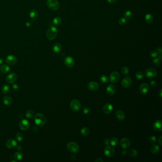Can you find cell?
Returning <instances> with one entry per match:
<instances>
[{
	"mask_svg": "<svg viewBox=\"0 0 162 162\" xmlns=\"http://www.w3.org/2000/svg\"><path fill=\"white\" fill-rule=\"evenodd\" d=\"M157 75V71L154 69L149 68L145 70V75L148 78H153L155 77Z\"/></svg>",
	"mask_w": 162,
	"mask_h": 162,
	"instance_id": "11",
	"label": "cell"
},
{
	"mask_svg": "<svg viewBox=\"0 0 162 162\" xmlns=\"http://www.w3.org/2000/svg\"><path fill=\"white\" fill-rule=\"evenodd\" d=\"M109 143L112 146H116L118 144V140L115 138H113L109 140Z\"/></svg>",
	"mask_w": 162,
	"mask_h": 162,
	"instance_id": "38",
	"label": "cell"
},
{
	"mask_svg": "<svg viewBox=\"0 0 162 162\" xmlns=\"http://www.w3.org/2000/svg\"><path fill=\"white\" fill-rule=\"evenodd\" d=\"M15 138H16V139L17 141H18L19 142H21V141L23 140V135L21 133H17Z\"/></svg>",
	"mask_w": 162,
	"mask_h": 162,
	"instance_id": "39",
	"label": "cell"
},
{
	"mask_svg": "<svg viewBox=\"0 0 162 162\" xmlns=\"http://www.w3.org/2000/svg\"><path fill=\"white\" fill-rule=\"evenodd\" d=\"M132 84V79L129 77L124 78L122 81V85L125 88H129Z\"/></svg>",
	"mask_w": 162,
	"mask_h": 162,
	"instance_id": "13",
	"label": "cell"
},
{
	"mask_svg": "<svg viewBox=\"0 0 162 162\" xmlns=\"http://www.w3.org/2000/svg\"><path fill=\"white\" fill-rule=\"evenodd\" d=\"M17 74L15 73H11L8 75L6 77V81L9 83V84H12L14 83L16 80L17 79Z\"/></svg>",
	"mask_w": 162,
	"mask_h": 162,
	"instance_id": "7",
	"label": "cell"
},
{
	"mask_svg": "<svg viewBox=\"0 0 162 162\" xmlns=\"http://www.w3.org/2000/svg\"><path fill=\"white\" fill-rule=\"evenodd\" d=\"M159 54L156 50H152L149 53L150 56L152 58H156L157 57L159 56Z\"/></svg>",
	"mask_w": 162,
	"mask_h": 162,
	"instance_id": "35",
	"label": "cell"
},
{
	"mask_svg": "<svg viewBox=\"0 0 162 162\" xmlns=\"http://www.w3.org/2000/svg\"><path fill=\"white\" fill-rule=\"evenodd\" d=\"M100 81L103 83H107L108 81V78L107 76L105 75H102L100 78Z\"/></svg>",
	"mask_w": 162,
	"mask_h": 162,
	"instance_id": "37",
	"label": "cell"
},
{
	"mask_svg": "<svg viewBox=\"0 0 162 162\" xmlns=\"http://www.w3.org/2000/svg\"><path fill=\"white\" fill-rule=\"evenodd\" d=\"M17 149L18 151H22L23 150V147L21 145H18L17 146Z\"/></svg>",
	"mask_w": 162,
	"mask_h": 162,
	"instance_id": "50",
	"label": "cell"
},
{
	"mask_svg": "<svg viewBox=\"0 0 162 162\" xmlns=\"http://www.w3.org/2000/svg\"><path fill=\"white\" fill-rule=\"evenodd\" d=\"M124 17L126 19L130 20L133 17V13L130 11H126L124 13Z\"/></svg>",
	"mask_w": 162,
	"mask_h": 162,
	"instance_id": "32",
	"label": "cell"
},
{
	"mask_svg": "<svg viewBox=\"0 0 162 162\" xmlns=\"http://www.w3.org/2000/svg\"><path fill=\"white\" fill-rule=\"evenodd\" d=\"M67 149L68 150L73 153H76L79 151V146L74 142H70L67 144Z\"/></svg>",
	"mask_w": 162,
	"mask_h": 162,
	"instance_id": "4",
	"label": "cell"
},
{
	"mask_svg": "<svg viewBox=\"0 0 162 162\" xmlns=\"http://www.w3.org/2000/svg\"><path fill=\"white\" fill-rule=\"evenodd\" d=\"M98 87H99L98 84L95 81L90 82L88 84L89 89L90 90H92V91H94V90H97L98 89Z\"/></svg>",
	"mask_w": 162,
	"mask_h": 162,
	"instance_id": "19",
	"label": "cell"
},
{
	"mask_svg": "<svg viewBox=\"0 0 162 162\" xmlns=\"http://www.w3.org/2000/svg\"><path fill=\"white\" fill-rule=\"evenodd\" d=\"M115 153V150L114 148L111 146H107L104 149L105 155L108 157L113 156Z\"/></svg>",
	"mask_w": 162,
	"mask_h": 162,
	"instance_id": "8",
	"label": "cell"
},
{
	"mask_svg": "<svg viewBox=\"0 0 162 162\" xmlns=\"http://www.w3.org/2000/svg\"><path fill=\"white\" fill-rule=\"evenodd\" d=\"M128 154V155H129L130 156L132 157H135L136 156H137L138 155V152L136 150L132 149H130L127 153Z\"/></svg>",
	"mask_w": 162,
	"mask_h": 162,
	"instance_id": "33",
	"label": "cell"
},
{
	"mask_svg": "<svg viewBox=\"0 0 162 162\" xmlns=\"http://www.w3.org/2000/svg\"><path fill=\"white\" fill-rule=\"evenodd\" d=\"M159 95L161 97L162 96V90H160V91H159Z\"/></svg>",
	"mask_w": 162,
	"mask_h": 162,
	"instance_id": "56",
	"label": "cell"
},
{
	"mask_svg": "<svg viewBox=\"0 0 162 162\" xmlns=\"http://www.w3.org/2000/svg\"><path fill=\"white\" fill-rule=\"evenodd\" d=\"M119 23L121 25H123L124 24H125L126 22V20L125 18H121L119 20Z\"/></svg>",
	"mask_w": 162,
	"mask_h": 162,
	"instance_id": "42",
	"label": "cell"
},
{
	"mask_svg": "<svg viewBox=\"0 0 162 162\" xmlns=\"http://www.w3.org/2000/svg\"><path fill=\"white\" fill-rule=\"evenodd\" d=\"M154 129L158 132H160L162 130V122L161 120H157L155 121L153 125Z\"/></svg>",
	"mask_w": 162,
	"mask_h": 162,
	"instance_id": "16",
	"label": "cell"
},
{
	"mask_svg": "<svg viewBox=\"0 0 162 162\" xmlns=\"http://www.w3.org/2000/svg\"><path fill=\"white\" fill-rule=\"evenodd\" d=\"M3 61H4L3 59L2 58H0V65L1 64L3 63Z\"/></svg>",
	"mask_w": 162,
	"mask_h": 162,
	"instance_id": "55",
	"label": "cell"
},
{
	"mask_svg": "<svg viewBox=\"0 0 162 162\" xmlns=\"http://www.w3.org/2000/svg\"><path fill=\"white\" fill-rule=\"evenodd\" d=\"M116 117L119 121H123L125 118V115L121 110H118L116 112Z\"/></svg>",
	"mask_w": 162,
	"mask_h": 162,
	"instance_id": "22",
	"label": "cell"
},
{
	"mask_svg": "<svg viewBox=\"0 0 162 162\" xmlns=\"http://www.w3.org/2000/svg\"><path fill=\"white\" fill-rule=\"evenodd\" d=\"M157 84V83L155 81V80H152L150 82V85L152 86V87H154V86H156Z\"/></svg>",
	"mask_w": 162,
	"mask_h": 162,
	"instance_id": "46",
	"label": "cell"
},
{
	"mask_svg": "<svg viewBox=\"0 0 162 162\" xmlns=\"http://www.w3.org/2000/svg\"><path fill=\"white\" fill-rule=\"evenodd\" d=\"M10 91V87L8 85H3L1 87V91L4 94H7Z\"/></svg>",
	"mask_w": 162,
	"mask_h": 162,
	"instance_id": "30",
	"label": "cell"
},
{
	"mask_svg": "<svg viewBox=\"0 0 162 162\" xmlns=\"http://www.w3.org/2000/svg\"><path fill=\"white\" fill-rule=\"evenodd\" d=\"M116 87L112 85V84H109L108 85L107 88V92L108 95H112L115 94L116 92Z\"/></svg>",
	"mask_w": 162,
	"mask_h": 162,
	"instance_id": "20",
	"label": "cell"
},
{
	"mask_svg": "<svg viewBox=\"0 0 162 162\" xmlns=\"http://www.w3.org/2000/svg\"><path fill=\"white\" fill-rule=\"evenodd\" d=\"M162 55H159L157 57L155 58V59H154L153 60L154 64L156 66H158L160 64L161 60H162Z\"/></svg>",
	"mask_w": 162,
	"mask_h": 162,
	"instance_id": "29",
	"label": "cell"
},
{
	"mask_svg": "<svg viewBox=\"0 0 162 162\" xmlns=\"http://www.w3.org/2000/svg\"><path fill=\"white\" fill-rule=\"evenodd\" d=\"M110 143H109V140H108V139H106L105 140V144H107V145H108Z\"/></svg>",
	"mask_w": 162,
	"mask_h": 162,
	"instance_id": "53",
	"label": "cell"
},
{
	"mask_svg": "<svg viewBox=\"0 0 162 162\" xmlns=\"http://www.w3.org/2000/svg\"><path fill=\"white\" fill-rule=\"evenodd\" d=\"M96 162H103V160H102L100 158H97L96 160Z\"/></svg>",
	"mask_w": 162,
	"mask_h": 162,
	"instance_id": "54",
	"label": "cell"
},
{
	"mask_svg": "<svg viewBox=\"0 0 162 162\" xmlns=\"http://www.w3.org/2000/svg\"><path fill=\"white\" fill-rule=\"evenodd\" d=\"M47 4L48 7L52 11H57L60 8V3L57 0H48Z\"/></svg>",
	"mask_w": 162,
	"mask_h": 162,
	"instance_id": "3",
	"label": "cell"
},
{
	"mask_svg": "<svg viewBox=\"0 0 162 162\" xmlns=\"http://www.w3.org/2000/svg\"><path fill=\"white\" fill-rule=\"evenodd\" d=\"M149 88L148 85L146 83L142 84L139 88V91L142 94H145L148 92Z\"/></svg>",
	"mask_w": 162,
	"mask_h": 162,
	"instance_id": "17",
	"label": "cell"
},
{
	"mask_svg": "<svg viewBox=\"0 0 162 162\" xmlns=\"http://www.w3.org/2000/svg\"><path fill=\"white\" fill-rule=\"evenodd\" d=\"M70 107L73 111H78L81 108V104L79 100L77 99H73L70 103Z\"/></svg>",
	"mask_w": 162,
	"mask_h": 162,
	"instance_id": "5",
	"label": "cell"
},
{
	"mask_svg": "<svg viewBox=\"0 0 162 162\" xmlns=\"http://www.w3.org/2000/svg\"><path fill=\"white\" fill-rule=\"evenodd\" d=\"M61 50V45L60 43L55 44L52 47V50L55 53H59Z\"/></svg>",
	"mask_w": 162,
	"mask_h": 162,
	"instance_id": "24",
	"label": "cell"
},
{
	"mask_svg": "<svg viewBox=\"0 0 162 162\" xmlns=\"http://www.w3.org/2000/svg\"><path fill=\"white\" fill-rule=\"evenodd\" d=\"M149 140L151 143H156V138L155 136H152L149 138Z\"/></svg>",
	"mask_w": 162,
	"mask_h": 162,
	"instance_id": "44",
	"label": "cell"
},
{
	"mask_svg": "<svg viewBox=\"0 0 162 162\" xmlns=\"http://www.w3.org/2000/svg\"><path fill=\"white\" fill-rule=\"evenodd\" d=\"M23 155L22 153L20 152H16L14 154V158L17 160H21L23 158Z\"/></svg>",
	"mask_w": 162,
	"mask_h": 162,
	"instance_id": "34",
	"label": "cell"
},
{
	"mask_svg": "<svg viewBox=\"0 0 162 162\" xmlns=\"http://www.w3.org/2000/svg\"><path fill=\"white\" fill-rule=\"evenodd\" d=\"M136 78L138 79H141L144 77L143 73L141 71H138L136 74Z\"/></svg>",
	"mask_w": 162,
	"mask_h": 162,
	"instance_id": "40",
	"label": "cell"
},
{
	"mask_svg": "<svg viewBox=\"0 0 162 162\" xmlns=\"http://www.w3.org/2000/svg\"><path fill=\"white\" fill-rule=\"evenodd\" d=\"M34 122L39 126H43L46 123L45 116L42 113H38L34 116Z\"/></svg>",
	"mask_w": 162,
	"mask_h": 162,
	"instance_id": "2",
	"label": "cell"
},
{
	"mask_svg": "<svg viewBox=\"0 0 162 162\" xmlns=\"http://www.w3.org/2000/svg\"><path fill=\"white\" fill-rule=\"evenodd\" d=\"M83 112L84 114H87L90 113V108L88 107H84L83 108Z\"/></svg>",
	"mask_w": 162,
	"mask_h": 162,
	"instance_id": "43",
	"label": "cell"
},
{
	"mask_svg": "<svg viewBox=\"0 0 162 162\" xmlns=\"http://www.w3.org/2000/svg\"><path fill=\"white\" fill-rule=\"evenodd\" d=\"M110 80L113 83H115L118 81L120 78V75L117 71H113L110 75Z\"/></svg>",
	"mask_w": 162,
	"mask_h": 162,
	"instance_id": "10",
	"label": "cell"
},
{
	"mask_svg": "<svg viewBox=\"0 0 162 162\" xmlns=\"http://www.w3.org/2000/svg\"><path fill=\"white\" fill-rule=\"evenodd\" d=\"M34 112L32 109H29L26 112V116L28 118H30L34 116Z\"/></svg>",
	"mask_w": 162,
	"mask_h": 162,
	"instance_id": "36",
	"label": "cell"
},
{
	"mask_svg": "<svg viewBox=\"0 0 162 162\" xmlns=\"http://www.w3.org/2000/svg\"><path fill=\"white\" fill-rule=\"evenodd\" d=\"M0 71L4 74H6L8 73L10 70V68L9 66L7 65H2L0 67Z\"/></svg>",
	"mask_w": 162,
	"mask_h": 162,
	"instance_id": "27",
	"label": "cell"
},
{
	"mask_svg": "<svg viewBox=\"0 0 162 162\" xmlns=\"http://www.w3.org/2000/svg\"><path fill=\"white\" fill-rule=\"evenodd\" d=\"M156 50L157 51V52H158V53H159V55H161L162 54V50L161 48H158Z\"/></svg>",
	"mask_w": 162,
	"mask_h": 162,
	"instance_id": "48",
	"label": "cell"
},
{
	"mask_svg": "<svg viewBox=\"0 0 162 162\" xmlns=\"http://www.w3.org/2000/svg\"><path fill=\"white\" fill-rule=\"evenodd\" d=\"M120 145L123 148L127 149L130 147L131 143L129 140L128 138H123L121 139L120 141Z\"/></svg>",
	"mask_w": 162,
	"mask_h": 162,
	"instance_id": "14",
	"label": "cell"
},
{
	"mask_svg": "<svg viewBox=\"0 0 162 162\" xmlns=\"http://www.w3.org/2000/svg\"><path fill=\"white\" fill-rule=\"evenodd\" d=\"M12 89L14 91H18L19 90V87L17 84H14L12 85Z\"/></svg>",
	"mask_w": 162,
	"mask_h": 162,
	"instance_id": "45",
	"label": "cell"
},
{
	"mask_svg": "<svg viewBox=\"0 0 162 162\" xmlns=\"http://www.w3.org/2000/svg\"><path fill=\"white\" fill-rule=\"evenodd\" d=\"M122 72L124 74H125V75H126L127 74H128L129 73V69L127 67H126V66H124L122 68Z\"/></svg>",
	"mask_w": 162,
	"mask_h": 162,
	"instance_id": "41",
	"label": "cell"
},
{
	"mask_svg": "<svg viewBox=\"0 0 162 162\" xmlns=\"http://www.w3.org/2000/svg\"><path fill=\"white\" fill-rule=\"evenodd\" d=\"M145 22L148 24L152 23L154 21V17L152 14L148 13L145 15Z\"/></svg>",
	"mask_w": 162,
	"mask_h": 162,
	"instance_id": "26",
	"label": "cell"
},
{
	"mask_svg": "<svg viewBox=\"0 0 162 162\" xmlns=\"http://www.w3.org/2000/svg\"><path fill=\"white\" fill-rule=\"evenodd\" d=\"M5 61L7 64L9 65L13 66L16 63L17 59L15 56L13 55H10L6 57Z\"/></svg>",
	"mask_w": 162,
	"mask_h": 162,
	"instance_id": "6",
	"label": "cell"
},
{
	"mask_svg": "<svg viewBox=\"0 0 162 162\" xmlns=\"http://www.w3.org/2000/svg\"><path fill=\"white\" fill-rule=\"evenodd\" d=\"M19 126L21 130L26 131L28 130L30 127V123L26 119H23L20 122Z\"/></svg>",
	"mask_w": 162,
	"mask_h": 162,
	"instance_id": "9",
	"label": "cell"
},
{
	"mask_svg": "<svg viewBox=\"0 0 162 162\" xmlns=\"http://www.w3.org/2000/svg\"><path fill=\"white\" fill-rule=\"evenodd\" d=\"M113 109V106L110 104L108 103L106 104L105 105H104L103 108V110L105 113L109 114L112 111Z\"/></svg>",
	"mask_w": 162,
	"mask_h": 162,
	"instance_id": "18",
	"label": "cell"
},
{
	"mask_svg": "<svg viewBox=\"0 0 162 162\" xmlns=\"http://www.w3.org/2000/svg\"><path fill=\"white\" fill-rule=\"evenodd\" d=\"M58 34V30L55 26H50L46 32V37L47 39L49 40H53L55 39Z\"/></svg>",
	"mask_w": 162,
	"mask_h": 162,
	"instance_id": "1",
	"label": "cell"
},
{
	"mask_svg": "<svg viewBox=\"0 0 162 162\" xmlns=\"http://www.w3.org/2000/svg\"><path fill=\"white\" fill-rule=\"evenodd\" d=\"M29 16L31 19L33 20H35L38 16V12L36 10L32 9L30 11L29 13Z\"/></svg>",
	"mask_w": 162,
	"mask_h": 162,
	"instance_id": "21",
	"label": "cell"
},
{
	"mask_svg": "<svg viewBox=\"0 0 162 162\" xmlns=\"http://www.w3.org/2000/svg\"><path fill=\"white\" fill-rule=\"evenodd\" d=\"M127 153H128V152H127L126 150H123L122 152V154L124 156H126L127 155Z\"/></svg>",
	"mask_w": 162,
	"mask_h": 162,
	"instance_id": "51",
	"label": "cell"
},
{
	"mask_svg": "<svg viewBox=\"0 0 162 162\" xmlns=\"http://www.w3.org/2000/svg\"><path fill=\"white\" fill-rule=\"evenodd\" d=\"M62 23V20L60 17H56L54 18L52 21V24L54 26H59Z\"/></svg>",
	"mask_w": 162,
	"mask_h": 162,
	"instance_id": "25",
	"label": "cell"
},
{
	"mask_svg": "<svg viewBox=\"0 0 162 162\" xmlns=\"http://www.w3.org/2000/svg\"><path fill=\"white\" fill-rule=\"evenodd\" d=\"M17 143L16 141L13 139H9L5 143V145L6 147L10 149L14 148L17 146Z\"/></svg>",
	"mask_w": 162,
	"mask_h": 162,
	"instance_id": "15",
	"label": "cell"
},
{
	"mask_svg": "<svg viewBox=\"0 0 162 162\" xmlns=\"http://www.w3.org/2000/svg\"><path fill=\"white\" fill-rule=\"evenodd\" d=\"M32 24V23L30 21H28L26 23V26L27 27H30Z\"/></svg>",
	"mask_w": 162,
	"mask_h": 162,
	"instance_id": "47",
	"label": "cell"
},
{
	"mask_svg": "<svg viewBox=\"0 0 162 162\" xmlns=\"http://www.w3.org/2000/svg\"><path fill=\"white\" fill-rule=\"evenodd\" d=\"M3 103L6 106H10L12 102V99L10 96H6L3 98Z\"/></svg>",
	"mask_w": 162,
	"mask_h": 162,
	"instance_id": "23",
	"label": "cell"
},
{
	"mask_svg": "<svg viewBox=\"0 0 162 162\" xmlns=\"http://www.w3.org/2000/svg\"><path fill=\"white\" fill-rule=\"evenodd\" d=\"M160 150L159 146L157 144H154L151 147V152L153 154L158 153Z\"/></svg>",
	"mask_w": 162,
	"mask_h": 162,
	"instance_id": "28",
	"label": "cell"
},
{
	"mask_svg": "<svg viewBox=\"0 0 162 162\" xmlns=\"http://www.w3.org/2000/svg\"><path fill=\"white\" fill-rule=\"evenodd\" d=\"M64 63L67 67L72 68L74 65L75 61L73 57L71 56H68L64 59Z\"/></svg>",
	"mask_w": 162,
	"mask_h": 162,
	"instance_id": "12",
	"label": "cell"
},
{
	"mask_svg": "<svg viewBox=\"0 0 162 162\" xmlns=\"http://www.w3.org/2000/svg\"><path fill=\"white\" fill-rule=\"evenodd\" d=\"M158 143H159V144L160 145H162V136H161L160 138H159V139H158Z\"/></svg>",
	"mask_w": 162,
	"mask_h": 162,
	"instance_id": "49",
	"label": "cell"
},
{
	"mask_svg": "<svg viewBox=\"0 0 162 162\" xmlns=\"http://www.w3.org/2000/svg\"><path fill=\"white\" fill-rule=\"evenodd\" d=\"M107 0L110 3H114L116 1V0Z\"/></svg>",
	"mask_w": 162,
	"mask_h": 162,
	"instance_id": "52",
	"label": "cell"
},
{
	"mask_svg": "<svg viewBox=\"0 0 162 162\" xmlns=\"http://www.w3.org/2000/svg\"><path fill=\"white\" fill-rule=\"evenodd\" d=\"M90 129L87 127H84L81 130V134L83 136H87L90 133Z\"/></svg>",
	"mask_w": 162,
	"mask_h": 162,
	"instance_id": "31",
	"label": "cell"
}]
</instances>
